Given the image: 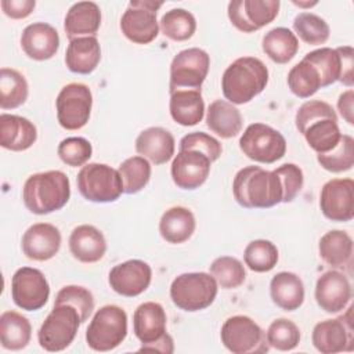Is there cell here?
Listing matches in <instances>:
<instances>
[{
  "instance_id": "cell-1",
  "label": "cell",
  "mask_w": 354,
  "mask_h": 354,
  "mask_svg": "<svg viewBox=\"0 0 354 354\" xmlns=\"http://www.w3.org/2000/svg\"><path fill=\"white\" fill-rule=\"evenodd\" d=\"M235 201L246 209H268L282 202V187L275 171L260 166L241 169L232 181Z\"/></svg>"
},
{
  "instance_id": "cell-2",
  "label": "cell",
  "mask_w": 354,
  "mask_h": 354,
  "mask_svg": "<svg viewBox=\"0 0 354 354\" xmlns=\"http://www.w3.org/2000/svg\"><path fill=\"white\" fill-rule=\"evenodd\" d=\"M71 198V184L61 170H48L29 176L22 188V199L33 214H48L62 209Z\"/></svg>"
},
{
  "instance_id": "cell-3",
  "label": "cell",
  "mask_w": 354,
  "mask_h": 354,
  "mask_svg": "<svg viewBox=\"0 0 354 354\" xmlns=\"http://www.w3.org/2000/svg\"><path fill=\"white\" fill-rule=\"evenodd\" d=\"M268 83V69L256 57H241L227 66L221 77L225 100L242 105L259 95Z\"/></svg>"
},
{
  "instance_id": "cell-4",
  "label": "cell",
  "mask_w": 354,
  "mask_h": 354,
  "mask_svg": "<svg viewBox=\"0 0 354 354\" xmlns=\"http://www.w3.org/2000/svg\"><path fill=\"white\" fill-rule=\"evenodd\" d=\"M218 285L207 272H185L170 285L171 301L184 311L195 313L207 308L216 299Z\"/></svg>"
},
{
  "instance_id": "cell-5",
  "label": "cell",
  "mask_w": 354,
  "mask_h": 354,
  "mask_svg": "<svg viewBox=\"0 0 354 354\" xmlns=\"http://www.w3.org/2000/svg\"><path fill=\"white\" fill-rule=\"evenodd\" d=\"M127 336V314L115 304H106L95 311L86 330V342L94 351H111Z\"/></svg>"
},
{
  "instance_id": "cell-6",
  "label": "cell",
  "mask_w": 354,
  "mask_h": 354,
  "mask_svg": "<svg viewBox=\"0 0 354 354\" xmlns=\"http://www.w3.org/2000/svg\"><path fill=\"white\" fill-rule=\"evenodd\" d=\"M76 184L80 195L95 203L115 202L123 194L119 171L105 163H87L82 166Z\"/></svg>"
},
{
  "instance_id": "cell-7",
  "label": "cell",
  "mask_w": 354,
  "mask_h": 354,
  "mask_svg": "<svg viewBox=\"0 0 354 354\" xmlns=\"http://www.w3.org/2000/svg\"><path fill=\"white\" fill-rule=\"evenodd\" d=\"M80 324V317L75 307L69 304L54 306L37 332L40 347L50 353L65 350L73 342Z\"/></svg>"
},
{
  "instance_id": "cell-8",
  "label": "cell",
  "mask_w": 354,
  "mask_h": 354,
  "mask_svg": "<svg viewBox=\"0 0 354 354\" xmlns=\"http://www.w3.org/2000/svg\"><path fill=\"white\" fill-rule=\"evenodd\" d=\"M220 337L224 347L234 354H263L270 350L264 330L246 315L225 319Z\"/></svg>"
},
{
  "instance_id": "cell-9",
  "label": "cell",
  "mask_w": 354,
  "mask_h": 354,
  "mask_svg": "<svg viewBox=\"0 0 354 354\" xmlns=\"http://www.w3.org/2000/svg\"><path fill=\"white\" fill-rule=\"evenodd\" d=\"M239 148L249 159L270 165L285 156L286 140L271 126L252 123L241 136Z\"/></svg>"
},
{
  "instance_id": "cell-10",
  "label": "cell",
  "mask_w": 354,
  "mask_h": 354,
  "mask_svg": "<svg viewBox=\"0 0 354 354\" xmlns=\"http://www.w3.org/2000/svg\"><path fill=\"white\" fill-rule=\"evenodd\" d=\"M210 68L209 54L198 47L177 53L170 64V94L178 90H199Z\"/></svg>"
},
{
  "instance_id": "cell-11",
  "label": "cell",
  "mask_w": 354,
  "mask_h": 354,
  "mask_svg": "<svg viewBox=\"0 0 354 354\" xmlns=\"http://www.w3.org/2000/svg\"><path fill=\"white\" fill-rule=\"evenodd\" d=\"M162 6L163 1H130L120 18L122 33L136 44H148L153 41L159 33L156 12Z\"/></svg>"
},
{
  "instance_id": "cell-12",
  "label": "cell",
  "mask_w": 354,
  "mask_h": 354,
  "mask_svg": "<svg viewBox=\"0 0 354 354\" xmlns=\"http://www.w3.org/2000/svg\"><path fill=\"white\" fill-rule=\"evenodd\" d=\"M57 119L65 130H79L90 119L93 94L83 83H69L61 88L55 100Z\"/></svg>"
},
{
  "instance_id": "cell-13",
  "label": "cell",
  "mask_w": 354,
  "mask_h": 354,
  "mask_svg": "<svg viewBox=\"0 0 354 354\" xmlns=\"http://www.w3.org/2000/svg\"><path fill=\"white\" fill-rule=\"evenodd\" d=\"M50 285L44 274L33 267L18 268L11 278V297L17 307L37 311L47 303Z\"/></svg>"
},
{
  "instance_id": "cell-14",
  "label": "cell",
  "mask_w": 354,
  "mask_h": 354,
  "mask_svg": "<svg viewBox=\"0 0 354 354\" xmlns=\"http://www.w3.org/2000/svg\"><path fill=\"white\" fill-rule=\"evenodd\" d=\"M353 307L347 308L346 315L335 319L318 322L313 329V344L322 354H336L351 351L354 347V329L351 318Z\"/></svg>"
},
{
  "instance_id": "cell-15",
  "label": "cell",
  "mask_w": 354,
  "mask_h": 354,
  "mask_svg": "<svg viewBox=\"0 0 354 354\" xmlns=\"http://www.w3.org/2000/svg\"><path fill=\"white\" fill-rule=\"evenodd\" d=\"M278 0H232L228 3L231 24L243 33H252L271 24L278 12Z\"/></svg>"
},
{
  "instance_id": "cell-16",
  "label": "cell",
  "mask_w": 354,
  "mask_h": 354,
  "mask_svg": "<svg viewBox=\"0 0 354 354\" xmlns=\"http://www.w3.org/2000/svg\"><path fill=\"white\" fill-rule=\"evenodd\" d=\"M319 207L332 221H350L354 217V181L332 178L325 183L319 194Z\"/></svg>"
},
{
  "instance_id": "cell-17",
  "label": "cell",
  "mask_w": 354,
  "mask_h": 354,
  "mask_svg": "<svg viewBox=\"0 0 354 354\" xmlns=\"http://www.w3.org/2000/svg\"><path fill=\"white\" fill-rule=\"evenodd\" d=\"M212 160L195 149H180L171 162L173 183L181 189H196L209 177Z\"/></svg>"
},
{
  "instance_id": "cell-18",
  "label": "cell",
  "mask_w": 354,
  "mask_h": 354,
  "mask_svg": "<svg viewBox=\"0 0 354 354\" xmlns=\"http://www.w3.org/2000/svg\"><path fill=\"white\" fill-rule=\"evenodd\" d=\"M152 279L151 266L142 260H127L116 264L108 277L113 292L124 297H136L145 292Z\"/></svg>"
},
{
  "instance_id": "cell-19",
  "label": "cell",
  "mask_w": 354,
  "mask_h": 354,
  "mask_svg": "<svg viewBox=\"0 0 354 354\" xmlns=\"http://www.w3.org/2000/svg\"><path fill=\"white\" fill-rule=\"evenodd\" d=\"M315 300L325 313L343 311L351 300L348 278L337 270L324 272L315 283Z\"/></svg>"
},
{
  "instance_id": "cell-20",
  "label": "cell",
  "mask_w": 354,
  "mask_h": 354,
  "mask_svg": "<svg viewBox=\"0 0 354 354\" xmlns=\"http://www.w3.org/2000/svg\"><path fill=\"white\" fill-rule=\"evenodd\" d=\"M24 254L35 261L53 259L61 248L59 230L48 223H36L30 225L22 236Z\"/></svg>"
},
{
  "instance_id": "cell-21",
  "label": "cell",
  "mask_w": 354,
  "mask_h": 354,
  "mask_svg": "<svg viewBox=\"0 0 354 354\" xmlns=\"http://www.w3.org/2000/svg\"><path fill=\"white\" fill-rule=\"evenodd\" d=\"M21 47L29 58L46 61L57 54L59 48V35L50 24L33 22L24 29Z\"/></svg>"
},
{
  "instance_id": "cell-22",
  "label": "cell",
  "mask_w": 354,
  "mask_h": 354,
  "mask_svg": "<svg viewBox=\"0 0 354 354\" xmlns=\"http://www.w3.org/2000/svg\"><path fill=\"white\" fill-rule=\"evenodd\" d=\"M167 317L165 308L155 301L140 304L133 314V330L141 346L153 343L163 337L166 332Z\"/></svg>"
},
{
  "instance_id": "cell-23",
  "label": "cell",
  "mask_w": 354,
  "mask_h": 354,
  "mask_svg": "<svg viewBox=\"0 0 354 354\" xmlns=\"http://www.w3.org/2000/svg\"><path fill=\"white\" fill-rule=\"evenodd\" d=\"M69 250L82 263H97L106 252V241L98 228L82 224L75 227L69 235Z\"/></svg>"
},
{
  "instance_id": "cell-24",
  "label": "cell",
  "mask_w": 354,
  "mask_h": 354,
  "mask_svg": "<svg viewBox=\"0 0 354 354\" xmlns=\"http://www.w3.org/2000/svg\"><path fill=\"white\" fill-rule=\"evenodd\" d=\"M176 149L173 134L163 127H148L136 138V151L138 155L149 159L153 165L169 162Z\"/></svg>"
},
{
  "instance_id": "cell-25",
  "label": "cell",
  "mask_w": 354,
  "mask_h": 354,
  "mask_svg": "<svg viewBox=\"0 0 354 354\" xmlns=\"http://www.w3.org/2000/svg\"><path fill=\"white\" fill-rule=\"evenodd\" d=\"M37 140L36 126L26 118L10 113L0 115V145L19 152L30 148Z\"/></svg>"
},
{
  "instance_id": "cell-26",
  "label": "cell",
  "mask_w": 354,
  "mask_h": 354,
  "mask_svg": "<svg viewBox=\"0 0 354 354\" xmlns=\"http://www.w3.org/2000/svg\"><path fill=\"white\" fill-rule=\"evenodd\" d=\"M101 26V10L93 1L75 3L66 12L64 29L69 40L95 36Z\"/></svg>"
},
{
  "instance_id": "cell-27",
  "label": "cell",
  "mask_w": 354,
  "mask_h": 354,
  "mask_svg": "<svg viewBox=\"0 0 354 354\" xmlns=\"http://www.w3.org/2000/svg\"><path fill=\"white\" fill-rule=\"evenodd\" d=\"M101 61V47L95 36L69 40L65 53V64L73 73L88 75Z\"/></svg>"
},
{
  "instance_id": "cell-28",
  "label": "cell",
  "mask_w": 354,
  "mask_h": 354,
  "mask_svg": "<svg viewBox=\"0 0 354 354\" xmlns=\"http://www.w3.org/2000/svg\"><path fill=\"white\" fill-rule=\"evenodd\" d=\"M242 123L243 119L239 109L225 100L213 101L206 111L207 127L221 138L227 140L238 136L242 130Z\"/></svg>"
},
{
  "instance_id": "cell-29",
  "label": "cell",
  "mask_w": 354,
  "mask_h": 354,
  "mask_svg": "<svg viewBox=\"0 0 354 354\" xmlns=\"http://www.w3.org/2000/svg\"><path fill=\"white\" fill-rule=\"evenodd\" d=\"M196 221L194 213L184 206L167 209L159 221L160 236L169 243H183L195 232Z\"/></svg>"
},
{
  "instance_id": "cell-30",
  "label": "cell",
  "mask_w": 354,
  "mask_h": 354,
  "mask_svg": "<svg viewBox=\"0 0 354 354\" xmlns=\"http://www.w3.org/2000/svg\"><path fill=\"white\" fill-rule=\"evenodd\" d=\"M270 296L279 308L295 311L301 307L304 301L303 281L293 272H278L270 282Z\"/></svg>"
},
{
  "instance_id": "cell-31",
  "label": "cell",
  "mask_w": 354,
  "mask_h": 354,
  "mask_svg": "<svg viewBox=\"0 0 354 354\" xmlns=\"http://www.w3.org/2000/svg\"><path fill=\"white\" fill-rule=\"evenodd\" d=\"M171 119L181 126H195L203 119L205 102L199 90H178L170 94Z\"/></svg>"
},
{
  "instance_id": "cell-32",
  "label": "cell",
  "mask_w": 354,
  "mask_h": 354,
  "mask_svg": "<svg viewBox=\"0 0 354 354\" xmlns=\"http://www.w3.org/2000/svg\"><path fill=\"white\" fill-rule=\"evenodd\" d=\"M321 259L332 268H346L353 259V239L342 230H332L324 234L318 243Z\"/></svg>"
},
{
  "instance_id": "cell-33",
  "label": "cell",
  "mask_w": 354,
  "mask_h": 354,
  "mask_svg": "<svg viewBox=\"0 0 354 354\" xmlns=\"http://www.w3.org/2000/svg\"><path fill=\"white\" fill-rule=\"evenodd\" d=\"M32 337V326L26 317L17 311H4L0 315V343L11 351L25 348Z\"/></svg>"
},
{
  "instance_id": "cell-34",
  "label": "cell",
  "mask_w": 354,
  "mask_h": 354,
  "mask_svg": "<svg viewBox=\"0 0 354 354\" xmlns=\"http://www.w3.org/2000/svg\"><path fill=\"white\" fill-rule=\"evenodd\" d=\"M264 54L275 64H288L299 50L296 35L288 28H274L268 30L261 41Z\"/></svg>"
},
{
  "instance_id": "cell-35",
  "label": "cell",
  "mask_w": 354,
  "mask_h": 354,
  "mask_svg": "<svg viewBox=\"0 0 354 354\" xmlns=\"http://www.w3.org/2000/svg\"><path fill=\"white\" fill-rule=\"evenodd\" d=\"M29 86L22 73L11 68L0 69V106L1 109H15L25 104Z\"/></svg>"
},
{
  "instance_id": "cell-36",
  "label": "cell",
  "mask_w": 354,
  "mask_h": 354,
  "mask_svg": "<svg viewBox=\"0 0 354 354\" xmlns=\"http://www.w3.org/2000/svg\"><path fill=\"white\" fill-rule=\"evenodd\" d=\"M303 136L311 149H314L317 153H326L337 145L342 133L337 119L325 118L311 123L304 130Z\"/></svg>"
},
{
  "instance_id": "cell-37",
  "label": "cell",
  "mask_w": 354,
  "mask_h": 354,
  "mask_svg": "<svg viewBox=\"0 0 354 354\" xmlns=\"http://www.w3.org/2000/svg\"><path fill=\"white\" fill-rule=\"evenodd\" d=\"M288 86L296 97L310 98L321 88L319 72L311 62L303 58L289 71Z\"/></svg>"
},
{
  "instance_id": "cell-38",
  "label": "cell",
  "mask_w": 354,
  "mask_h": 354,
  "mask_svg": "<svg viewBox=\"0 0 354 354\" xmlns=\"http://www.w3.org/2000/svg\"><path fill=\"white\" fill-rule=\"evenodd\" d=\"M319 72L321 87H328L342 77V57L336 48L321 47L304 55Z\"/></svg>"
},
{
  "instance_id": "cell-39",
  "label": "cell",
  "mask_w": 354,
  "mask_h": 354,
  "mask_svg": "<svg viewBox=\"0 0 354 354\" xmlns=\"http://www.w3.org/2000/svg\"><path fill=\"white\" fill-rule=\"evenodd\" d=\"M159 29L170 40L185 41L194 36L196 21L189 11L184 8H173L162 17Z\"/></svg>"
},
{
  "instance_id": "cell-40",
  "label": "cell",
  "mask_w": 354,
  "mask_h": 354,
  "mask_svg": "<svg viewBox=\"0 0 354 354\" xmlns=\"http://www.w3.org/2000/svg\"><path fill=\"white\" fill-rule=\"evenodd\" d=\"M124 194H137L149 183L151 165L144 156H131L123 160L118 169Z\"/></svg>"
},
{
  "instance_id": "cell-41",
  "label": "cell",
  "mask_w": 354,
  "mask_h": 354,
  "mask_svg": "<svg viewBox=\"0 0 354 354\" xmlns=\"http://www.w3.org/2000/svg\"><path fill=\"white\" fill-rule=\"evenodd\" d=\"M278 249L267 239H254L248 243L243 252V260L249 270L254 272L271 271L278 263Z\"/></svg>"
},
{
  "instance_id": "cell-42",
  "label": "cell",
  "mask_w": 354,
  "mask_h": 354,
  "mask_svg": "<svg viewBox=\"0 0 354 354\" xmlns=\"http://www.w3.org/2000/svg\"><path fill=\"white\" fill-rule=\"evenodd\" d=\"M317 160L322 169L330 173L347 171L354 165V140L348 134H342L337 145L326 152L317 153Z\"/></svg>"
},
{
  "instance_id": "cell-43",
  "label": "cell",
  "mask_w": 354,
  "mask_h": 354,
  "mask_svg": "<svg viewBox=\"0 0 354 354\" xmlns=\"http://www.w3.org/2000/svg\"><path fill=\"white\" fill-rule=\"evenodd\" d=\"M210 275L223 289H236L246 278L243 264L231 256H220L210 264Z\"/></svg>"
},
{
  "instance_id": "cell-44",
  "label": "cell",
  "mask_w": 354,
  "mask_h": 354,
  "mask_svg": "<svg viewBox=\"0 0 354 354\" xmlns=\"http://www.w3.org/2000/svg\"><path fill=\"white\" fill-rule=\"evenodd\" d=\"M293 29L296 35L307 44H324L330 35L326 21L313 12H300L293 19Z\"/></svg>"
},
{
  "instance_id": "cell-45",
  "label": "cell",
  "mask_w": 354,
  "mask_h": 354,
  "mask_svg": "<svg viewBox=\"0 0 354 354\" xmlns=\"http://www.w3.org/2000/svg\"><path fill=\"white\" fill-rule=\"evenodd\" d=\"M266 339L270 347L279 351H290L300 343V329L293 321L278 318L270 324Z\"/></svg>"
},
{
  "instance_id": "cell-46",
  "label": "cell",
  "mask_w": 354,
  "mask_h": 354,
  "mask_svg": "<svg viewBox=\"0 0 354 354\" xmlns=\"http://www.w3.org/2000/svg\"><path fill=\"white\" fill-rule=\"evenodd\" d=\"M69 304L79 313L80 322H86L94 310V297L88 289L77 285L64 286L55 296L54 306Z\"/></svg>"
},
{
  "instance_id": "cell-47",
  "label": "cell",
  "mask_w": 354,
  "mask_h": 354,
  "mask_svg": "<svg viewBox=\"0 0 354 354\" xmlns=\"http://www.w3.org/2000/svg\"><path fill=\"white\" fill-rule=\"evenodd\" d=\"M59 159L72 167L84 166L93 155V147L83 137H68L62 140L57 148Z\"/></svg>"
},
{
  "instance_id": "cell-48",
  "label": "cell",
  "mask_w": 354,
  "mask_h": 354,
  "mask_svg": "<svg viewBox=\"0 0 354 354\" xmlns=\"http://www.w3.org/2000/svg\"><path fill=\"white\" fill-rule=\"evenodd\" d=\"M325 118H330V119H337V115L335 112V109L332 108V105H329L325 101L321 100H310L306 101L304 104H301L296 112L295 116V123H296V129L299 130L300 134L304 133V130L314 123L315 120L319 119H325Z\"/></svg>"
},
{
  "instance_id": "cell-49",
  "label": "cell",
  "mask_w": 354,
  "mask_h": 354,
  "mask_svg": "<svg viewBox=\"0 0 354 354\" xmlns=\"http://www.w3.org/2000/svg\"><path fill=\"white\" fill-rule=\"evenodd\" d=\"M282 187V202H292L301 191L304 184V176L301 169L295 163H285L274 169Z\"/></svg>"
},
{
  "instance_id": "cell-50",
  "label": "cell",
  "mask_w": 354,
  "mask_h": 354,
  "mask_svg": "<svg viewBox=\"0 0 354 354\" xmlns=\"http://www.w3.org/2000/svg\"><path fill=\"white\" fill-rule=\"evenodd\" d=\"M180 149L199 151L205 153L212 160V163L216 162L223 152V147L220 141L203 131H194L184 136L180 140Z\"/></svg>"
},
{
  "instance_id": "cell-51",
  "label": "cell",
  "mask_w": 354,
  "mask_h": 354,
  "mask_svg": "<svg viewBox=\"0 0 354 354\" xmlns=\"http://www.w3.org/2000/svg\"><path fill=\"white\" fill-rule=\"evenodd\" d=\"M3 12L12 19H22L32 14L36 7L35 0H1Z\"/></svg>"
},
{
  "instance_id": "cell-52",
  "label": "cell",
  "mask_w": 354,
  "mask_h": 354,
  "mask_svg": "<svg viewBox=\"0 0 354 354\" xmlns=\"http://www.w3.org/2000/svg\"><path fill=\"white\" fill-rule=\"evenodd\" d=\"M342 57V77L340 83L347 87H353L354 84V50L351 46H342L336 48Z\"/></svg>"
},
{
  "instance_id": "cell-53",
  "label": "cell",
  "mask_w": 354,
  "mask_h": 354,
  "mask_svg": "<svg viewBox=\"0 0 354 354\" xmlns=\"http://www.w3.org/2000/svg\"><path fill=\"white\" fill-rule=\"evenodd\" d=\"M353 102H354V91L353 88H348L347 91L342 93L337 100V109L342 115V118L348 123L354 124V111H353Z\"/></svg>"
},
{
  "instance_id": "cell-54",
  "label": "cell",
  "mask_w": 354,
  "mask_h": 354,
  "mask_svg": "<svg viewBox=\"0 0 354 354\" xmlns=\"http://www.w3.org/2000/svg\"><path fill=\"white\" fill-rule=\"evenodd\" d=\"M140 351H159V353H165V354H171L174 351L173 337L169 333H166L159 340L145 344V346H141Z\"/></svg>"
},
{
  "instance_id": "cell-55",
  "label": "cell",
  "mask_w": 354,
  "mask_h": 354,
  "mask_svg": "<svg viewBox=\"0 0 354 354\" xmlns=\"http://www.w3.org/2000/svg\"><path fill=\"white\" fill-rule=\"evenodd\" d=\"M293 4H296V6H299V7H311V6H315L317 4V1H313V3H301V1H292Z\"/></svg>"
}]
</instances>
